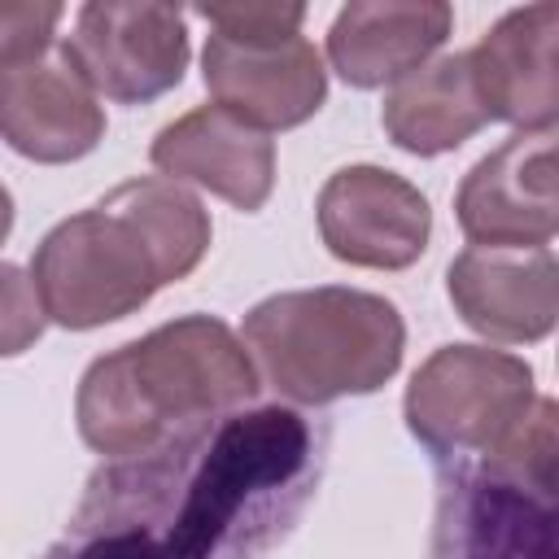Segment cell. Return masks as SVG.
I'll use <instances>...</instances> for the list:
<instances>
[{
	"label": "cell",
	"instance_id": "cell-2",
	"mask_svg": "<svg viewBox=\"0 0 559 559\" xmlns=\"http://www.w3.org/2000/svg\"><path fill=\"white\" fill-rule=\"evenodd\" d=\"M258 393L245 336L214 314L170 319L100 354L74 393L79 437L105 459H144L240 415Z\"/></svg>",
	"mask_w": 559,
	"mask_h": 559
},
{
	"label": "cell",
	"instance_id": "cell-13",
	"mask_svg": "<svg viewBox=\"0 0 559 559\" xmlns=\"http://www.w3.org/2000/svg\"><path fill=\"white\" fill-rule=\"evenodd\" d=\"M467 52L489 118L520 131L559 127V0L507 9Z\"/></svg>",
	"mask_w": 559,
	"mask_h": 559
},
{
	"label": "cell",
	"instance_id": "cell-10",
	"mask_svg": "<svg viewBox=\"0 0 559 559\" xmlns=\"http://www.w3.org/2000/svg\"><path fill=\"white\" fill-rule=\"evenodd\" d=\"M454 218L472 245L533 249L559 236V135L515 131L485 153L454 192Z\"/></svg>",
	"mask_w": 559,
	"mask_h": 559
},
{
	"label": "cell",
	"instance_id": "cell-1",
	"mask_svg": "<svg viewBox=\"0 0 559 559\" xmlns=\"http://www.w3.org/2000/svg\"><path fill=\"white\" fill-rule=\"evenodd\" d=\"M310 454V428L284 406L240 411L197 428L140 459V480L118 472L96 480L144 498V515L79 511V542L57 546L66 559H218L262 498L293 485Z\"/></svg>",
	"mask_w": 559,
	"mask_h": 559
},
{
	"label": "cell",
	"instance_id": "cell-11",
	"mask_svg": "<svg viewBox=\"0 0 559 559\" xmlns=\"http://www.w3.org/2000/svg\"><path fill=\"white\" fill-rule=\"evenodd\" d=\"M445 297L485 341H546L559 328V258L546 245H467L445 266Z\"/></svg>",
	"mask_w": 559,
	"mask_h": 559
},
{
	"label": "cell",
	"instance_id": "cell-3",
	"mask_svg": "<svg viewBox=\"0 0 559 559\" xmlns=\"http://www.w3.org/2000/svg\"><path fill=\"white\" fill-rule=\"evenodd\" d=\"M240 336L262 367V380L297 406L376 393L397 376L406 349L397 306L345 284L262 297L245 314Z\"/></svg>",
	"mask_w": 559,
	"mask_h": 559
},
{
	"label": "cell",
	"instance_id": "cell-19",
	"mask_svg": "<svg viewBox=\"0 0 559 559\" xmlns=\"http://www.w3.org/2000/svg\"><path fill=\"white\" fill-rule=\"evenodd\" d=\"M57 22H61V4H31V0L0 4V57L57 44L52 39Z\"/></svg>",
	"mask_w": 559,
	"mask_h": 559
},
{
	"label": "cell",
	"instance_id": "cell-4",
	"mask_svg": "<svg viewBox=\"0 0 559 559\" xmlns=\"http://www.w3.org/2000/svg\"><path fill=\"white\" fill-rule=\"evenodd\" d=\"M192 13L214 26L201 52V79L214 105L258 131H288L323 109L328 70L319 48L301 35L306 4L245 0L197 4Z\"/></svg>",
	"mask_w": 559,
	"mask_h": 559
},
{
	"label": "cell",
	"instance_id": "cell-17",
	"mask_svg": "<svg viewBox=\"0 0 559 559\" xmlns=\"http://www.w3.org/2000/svg\"><path fill=\"white\" fill-rule=\"evenodd\" d=\"M463 489V559H559V515L489 485L480 472Z\"/></svg>",
	"mask_w": 559,
	"mask_h": 559
},
{
	"label": "cell",
	"instance_id": "cell-7",
	"mask_svg": "<svg viewBox=\"0 0 559 559\" xmlns=\"http://www.w3.org/2000/svg\"><path fill=\"white\" fill-rule=\"evenodd\" d=\"M61 44L96 96L118 105H148L179 87L192 52L183 9L157 0H87Z\"/></svg>",
	"mask_w": 559,
	"mask_h": 559
},
{
	"label": "cell",
	"instance_id": "cell-15",
	"mask_svg": "<svg viewBox=\"0 0 559 559\" xmlns=\"http://www.w3.org/2000/svg\"><path fill=\"white\" fill-rule=\"evenodd\" d=\"M380 122L384 135L415 157H437L467 144L485 122H493L472 70V52H445L397 79L384 92Z\"/></svg>",
	"mask_w": 559,
	"mask_h": 559
},
{
	"label": "cell",
	"instance_id": "cell-5",
	"mask_svg": "<svg viewBox=\"0 0 559 559\" xmlns=\"http://www.w3.org/2000/svg\"><path fill=\"white\" fill-rule=\"evenodd\" d=\"M31 288L52 323L87 332L148 306V297L166 288V275L131 218L109 201H96L92 210L61 218L35 245Z\"/></svg>",
	"mask_w": 559,
	"mask_h": 559
},
{
	"label": "cell",
	"instance_id": "cell-14",
	"mask_svg": "<svg viewBox=\"0 0 559 559\" xmlns=\"http://www.w3.org/2000/svg\"><path fill=\"white\" fill-rule=\"evenodd\" d=\"M454 9L441 0H354L328 26V61L349 87H384L428 66L450 39Z\"/></svg>",
	"mask_w": 559,
	"mask_h": 559
},
{
	"label": "cell",
	"instance_id": "cell-20",
	"mask_svg": "<svg viewBox=\"0 0 559 559\" xmlns=\"http://www.w3.org/2000/svg\"><path fill=\"white\" fill-rule=\"evenodd\" d=\"M44 559H66V555H61V550H48V555H44Z\"/></svg>",
	"mask_w": 559,
	"mask_h": 559
},
{
	"label": "cell",
	"instance_id": "cell-16",
	"mask_svg": "<svg viewBox=\"0 0 559 559\" xmlns=\"http://www.w3.org/2000/svg\"><path fill=\"white\" fill-rule=\"evenodd\" d=\"M100 201H109L122 218H131V227L148 240V249L162 262L166 284L188 280L201 266L214 227H210L205 205L183 183H175L166 175H140V179L118 183Z\"/></svg>",
	"mask_w": 559,
	"mask_h": 559
},
{
	"label": "cell",
	"instance_id": "cell-9",
	"mask_svg": "<svg viewBox=\"0 0 559 559\" xmlns=\"http://www.w3.org/2000/svg\"><path fill=\"white\" fill-rule=\"evenodd\" d=\"M314 218L328 253L367 271H406L424 258L432 236L428 197L397 170L371 162L328 175Z\"/></svg>",
	"mask_w": 559,
	"mask_h": 559
},
{
	"label": "cell",
	"instance_id": "cell-8",
	"mask_svg": "<svg viewBox=\"0 0 559 559\" xmlns=\"http://www.w3.org/2000/svg\"><path fill=\"white\" fill-rule=\"evenodd\" d=\"M0 131L13 153L39 166L79 162L105 140L100 96L66 44L0 57Z\"/></svg>",
	"mask_w": 559,
	"mask_h": 559
},
{
	"label": "cell",
	"instance_id": "cell-18",
	"mask_svg": "<svg viewBox=\"0 0 559 559\" xmlns=\"http://www.w3.org/2000/svg\"><path fill=\"white\" fill-rule=\"evenodd\" d=\"M480 476L550 515H559V402L537 397L511 437L480 459Z\"/></svg>",
	"mask_w": 559,
	"mask_h": 559
},
{
	"label": "cell",
	"instance_id": "cell-12",
	"mask_svg": "<svg viewBox=\"0 0 559 559\" xmlns=\"http://www.w3.org/2000/svg\"><path fill=\"white\" fill-rule=\"evenodd\" d=\"M148 162L166 179L197 183L245 214L262 210L275 188L271 131L249 127L223 105H197L183 118L166 122L148 144Z\"/></svg>",
	"mask_w": 559,
	"mask_h": 559
},
{
	"label": "cell",
	"instance_id": "cell-6",
	"mask_svg": "<svg viewBox=\"0 0 559 559\" xmlns=\"http://www.w3.org/2000/svg\"><path fill=\"white\" fill-rule=\"evenodd\" d=\"M533 402V367L524 358L489 345H441L411 376L402 411L424 450L463 459L498 450Z\"/></svg>",
	"mask_w": 559,
	"mask_h": 559
}]
</instances>
